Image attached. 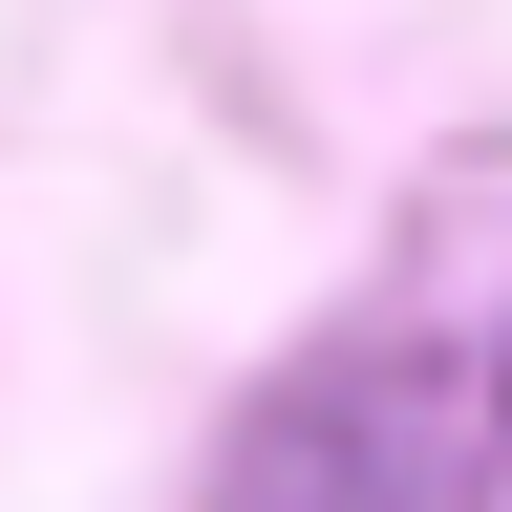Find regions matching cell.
Segmentation results:
<instances>
[{"mask_svg": "<svg viewBox=\"0 0 512 512\" xmlns=\"http://www.w3.org/2000/svg\"><path fill=\"white\" fill-rule=\"evenodd\" d=\"M491 491H512L491 342H320L235 427V512H491Z\"/></svg>", "mask_w": 512, "mask_h": 512, "instance_id": "cell-1", "label": "cell"}]
</instances>
